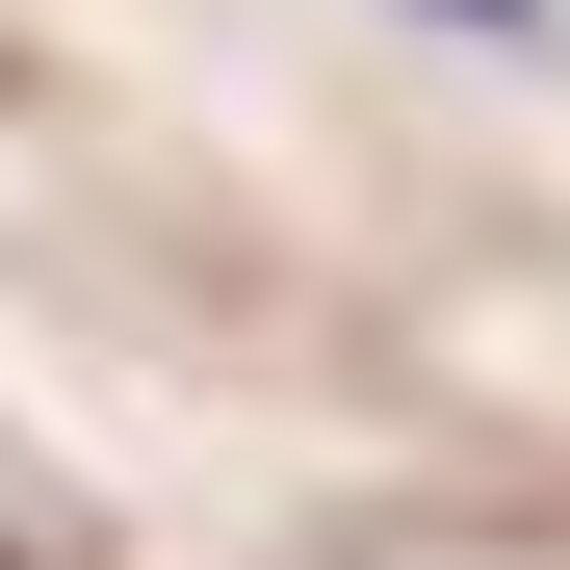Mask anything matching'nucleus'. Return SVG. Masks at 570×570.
Wrapping results in <instances>:
<instances>
[{
	"mask_svg": "<svg viewBox=\"0 0 570 570\" xmlns=\"http://www.w3.org/2000/svg\"><path fill=\"white\" fill-rule=\"evenodd\" d=\"M441 27H519V0H441Z\"/></svg>",
	"mask_w": 570,
	"mask_h": 570,
	"instance_id": "1",
	"label": "nucleus"
}]
</instances>
